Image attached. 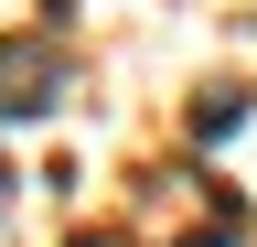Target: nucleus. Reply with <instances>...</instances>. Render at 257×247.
<instances>
[{
    "instance_id": "3",
    "label": "nucleus",
    "mask_w": 257,
    "mask_h": 247,
    "mask_svg": "<svg viewBox=\"0 0 257 247\" xmlns=\"http://www.w3.org/2000/svg\"><path fill=\"white\" fill-rule=\"evenodd\" d=\"M0 215H11V161H0Z\"/></svg>"
},
{
    "instance_id": "1",
    "label": "nucleus",
    "mask_w": 257,
    "mask_h": 247,
    "mask_svg": "<svg viewBox=\"0 0 257 247\" xmlns=\"http://www.w3.org/2000/svg\"><path fill=\"white\" fill-rule=\"evenodd\" d=\"M54 108H64V54L43 33H0V129L54 118Z\"/></svg>"
},
{
    "instance_id": "2",
    "label": "nucleus",
    "mask_w": 257,
    "mask_h": 247,
    "mask_svg": "<svg viewBox=\"0 0 257 247\" xmlns=\"http://www.w3.org/2000/svg\"><path fill=\"white\" fill-rule=\"evenodd\" d=\"M246 129V86H204V108H193V140H236Z\"/></svg>"
}]
</instances>
